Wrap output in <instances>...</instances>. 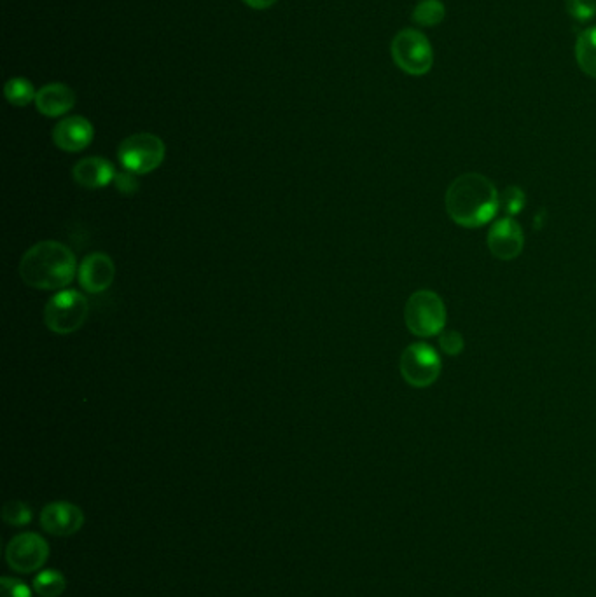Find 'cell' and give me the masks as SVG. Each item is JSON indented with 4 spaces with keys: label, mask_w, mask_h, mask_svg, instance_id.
Listing matches in <instances>:
<instances>
[{
    "label": "cell",
    "mask_w": 596,
    "mask_h": 597,
    "mask_svg": "<svg viewBox=\"0 0 596 597\" xmlns=\"http://www.w3.org/2000/svg\"><path fill=\"white\" fill-rule=\"evenodd\" d=\"M525 208V193L520 187H507L504 193L500 194L499 210L504 212V217H514Z\"/></svg>",
    "instance_id": "d6986e66"
},
{
    "label": "cell",
    "mask_w": 596,
    "mask_h": 597,
    "mask_svg": "<svg viewBox=\"0 0 596 597\" xmlns=\"http://www.w3.org/2000/svg\"><path fill=\"white\" fill-rule=\"evenodd\" d=\"M2 519L9 526H25L32 521V510L23 501H7L2 508Z\"/></svg>",
    "instance_id": "ffe728a7"
},
{
    "label": "cell",
    "mask_w": 596,
    "mask_h": 597,
    "mask_svg": "<svg viewBox=\"0 0 596 597\" xmlns=\"http://www.w3.org/2000/svg\"><path fill=\"white\" fill-rule=\"evenodd\" d=\"M114 184L118 187L119 193L126 194V196H130V194L135 193L137 189H139V184H137V180L133 177V173H116V179H114Z\"/></svg>",
    "instance_id": "cb8c5ba5"
},
{
    "label": "cell",
    "mask_w": 596,
    "mask_h": 597,
    "mask_svg": "<svg viewBox=\"0 0 596 597\" xmlns=\"http://www.w3.org/2000/svg\"><path fill=\"white\" fill-rule=\"evenodd\" d=\"M90 304L77 290H63L49 299L44 308V323L51 332L67 336L83 327Z\"/></svg>",
    "instance_id": "277c9868"
},
{
    "label": "cell",
    "mask_w": 596,
    "mask_h": 597,
    "mask_svg": "<svg viewBox=\"0 0 596 597\" xmlns=\"http://www.w3.org/2000/svg\"><path fill=\"white\" fill-rule=\"evenodd\" d=\"M439 346H441L444 355L458 357L464 351V337L457 330H443L439 334Z\"/></svg>",
    "instance_id": "44dd1931"
},
{
    "label": "cell",
    "mask_w": 596,
    "mask_h": 597,
    "mask_svg": "<svg viewBox=\"0 0 596 597\" xmlns=\"http://www.w3.org/2000/svg\"><path fill=\"white\" fill-rule=\"evenodd\" d=\"M404 322L413 336H439L446 325L443 299L432 290H418L406 302Z\"/></svg>",
    "instance_id": "3957f363"
},
{
    "label": "cell",
    "mask_w": 596,
    "mask_h": 597,
    "mask_svg": "<svg viewBox=\"0 0 596 597\" xmlns=\"http://www.w3.org/2000/svg\"><path fill=\"white\" fill-rule=\"evenodd\" d=\"M488 248L500 261H514L525 248V234L513 217H502L488 231Z\"/></svg>",
    "instance_id": "9c48e42d"
},
{
    "label": "cell",
    "mask_w": 596,
    "mask_h": 597,
    "mask_svg": "<svg viewBox=\"0 0 596 597\" xmlns=\"http://www.w3.org/2000/svg\"><path fill=\"white\" fill-rule=\"evenodd\" d=\"M247 6L254 7V9H268L273 6L277 0H243Z\"/></svg>",
    "instance_id": "d4e9b609"
},
{
    "label": "cell",
    "mask_w": 596,
    "mask_h": 597,
    "mask_svg": "<svg viewBox=\"0 0 596 597\" xmlns=\"http://www.w3.org/2000/svg\"><path fill=\"white\" fill-rule=\"evenodd\" d=\"M49 557V545L37 533H21L7 543L6 561L18 573L41 570Z\"/></svg>",
    "instance_id": "ba28073f"
},
{
    "label": "cell",
    "mask_w": 596,
    "mask_h": 597,
    "mask_svg": "<svg viewBox=\"0 0 596 597\" xmlns=\"http://www.w3.org/2000/svg\"><path fill=\"white\" fill-rule=\"evenodd\" d=\"M67 587L60 571L44 570L35 577L34 589L41 597H60Z\"/></svg>",
    "instance_id": "e0dca14e"
},
{
    "label": "cell",
    "mask_w": 596,
    "mask_h": 597,
    "mask_svg": "<svg viewBox=\"0 0 596 597\" xmlns=\"http://www.w3.org/2000/svg\"><path fill=\"white\" fill-rule=\"evenodd\" d=\"M37 93L34 91V86L27 79L23 77H14L6 84V98L9 103H13L16 107H25L28 103L35 100Z\"/></svg>",
    "instance_id": "ac0fdd59"
},
{
    "label": "cell",
    "mask_w": 596,
    "mask_h": 597,
    "mask_svg": "<svg viewBox=\"0 0 596 597\" xmlns=\"http://www.w3.org/2000/svg\"><path fill=\"white\" fill-rule=\"evenodd\" d=\"M567 13L577 21H588L596 14V0H565Z\"/></svg>",
    "instance_id": "7402d4cb"
},
{
    "label": "cell",
    "mask_w": 596,
    "mask_h": 597,
    "mask_svg": "<svg viewBox=\"0 0 596 597\" xmlns=\"http://www.w3.org/2000/svg\"><path fill=\"white\" fill-rule=\"evenodd\" d=\"M76 103V95L65 84L53 83L37 91L35 105L37 110L48 117H58L67 114Z\"/></svg>",
    "instance_id": "5bb4252c"
},
{
    "label": "cell",
    "mask_w": 596,
    "mask_h": 597,
    "mask_svg": "<svg viewBox=\"0 0 596 597\" xmlns=\"http://www.w3.org/2000/svg\"><path fill=\"white\" fill-rule=\"evenodd\" d=\"M165 144L153 133H135L125 138L118 149V158L126 172L146 175L160 168L165 159Z\"/></svg>",
    "instance_id": "5b68a950"
},
{
    "label": "cell",
    "mask_w": 596,
    "mask_h": 597,
    "mask_svg": "<svg viewBox=\"0 0 596 597\" xmlns=\"http://www.w3.org/2000/svg\"><path fill=\"white\" fill-rule=\"evenodd\" d=\"M83 524V510L69 501H53L41 512V526L49 535H76Z\"/></svg>",
    "instance_id": "30bf717a"
},
{
    "label": "cell",
    "mask_w": 596,
    "mask_h": 597,
    "mask_svg": "<svg viewBox=\"0 0 596 597\" xmlns=\"http://www.w3.org/2000/svg\"><path fill=\"white\" fill-rule=\"evenodd\" d=\"M577 65L584 74L596 79V27L586 28L576 44Z\"/></svg>",
    "instance_id": "9a60e30c"
},
{
    "label": "cell",
    "mask_w": 596,
    "mask_h": 597,
    "mask_svg": "<svg viewBox=\"0 0 596 597\" xmlns=\"http://www.w3.org/2000/svg\"><path fill=\"white\" fill-rule=\"evenodd\" d=\"M76 271V255L58 241L35 243L21 257V280L32 289H63L72 283Z\"/></svg>",
    "instance_id": "7a4b0ae2"
},
{
    "label": "cell",
    "mask_w": 596,
    "mask_h": 597,
    "mask_svg": "<svg viewBox=\"0 0 596 597\" xmlns=\"http://www.w3.org/2000/svg\"><path fill=\"white\" fill-rule=\"evenodd\" d=\"M500 194L490 179L481 173H464L446 191V212L460 227L478 229L499 212Z\"/></svg>",
    "instance_id": "6da1fadb"
},
{
    "label": "cell",
    "mask_w": 596,
    "mask_h": 597,
    "mask_svg": "<svg viewBox=\"0 0 596 597\" xmlns=\"http://www.w3.org/2000/svg\"><path fill=\"white\" fill-rule=\"evenodd\" d=\"M72 177L77 186L84 187V189H102L116 179V170L111 161L91 156V158H84L76 163L72 170Z\"/></svg>",
    "instance_id": "4fadbf2b"
},
{
    "label": "cell",
    "mask_w": 596,
    "mask_h": 597,
    "mask_svg": "<svg viewBox=\"0 0 596 597\" xmlns=\"http://www.w3.org/2000/svg\"><path fill=\"white\" fill-rule=\"evenodd\" d=\"M0 589H2V597H32V592L27 585L16 578H2Z\"/></svg>",
    "instance_id": "603a6c76"
},
{
    "label": "cell",
    "mask_w": 596,
    "mask_h": 597,
    "mask_svg": "<svg viewBox=\"0 0 596 597\" xmlns=\"http://www.w3.org/2000/svg\"><path fill=\"white\" fill-rule=\"evenodd\" d=\"M392 56L397 67L409 76L427 74L434 63V51L429 39L413 28H406L394 37Z\"/></svg>",
    "instance_id": "8992f818"
},
{
    "label": "cell",
    "mask_w": 596,
    "mask_h": 597,
    "mask_svg": "<svg viewBox=\"0 0 596 597\" xmlns=\"http://www.w3.org/2000/svg\"><path fill=\"white\" fill-rule=\"evenodd\" d=\"M93 126L86 117H65L53 130V142L65 152H81L93 142Z\"/></svg>",
    "instance_id": "7c38bea8"
},
{
    "label": "cell",
    "mask_w": 596,
    "mask_h": 597,
    "mask_svg": "<svg viewBox=\"0 0 596 597\" xmlns=\"http://www.w3.org/2000/svg\"><path fill=\"white\" fill-rule=\"evenodd\" d=\"M399 371L409 386L429 388L441 376V358L430 344H409L408 348L402 351Z\"/></svg>",
    "instance_id": "52a82bcc"
},
{
    "label": "cell",
    "mask_w": 596,
    "mask_h": 597,
    "mask_svg": "<svg viewBox=\"0 0 596 597\" xmlns=\"http://www.w3.org/2000/svg\"><path fill=\"white\" fill-rule=\"evenodd\" d=\"M446 7L441 0H422L413 9V21L420 27H436L444 20Z\"/></svg>",
    "instance_id": "2e32d148"
},
{
    "label": "cell",
    "mask_w": 596,
    "mask_h": 597,
    "mask_svg": "<svg viewBox=\"0 0 596 597\" xmlns=\"http://www.w3.org/2000/svg\"><path fill=\"white\" fill-rule=\"evenodd\" d=\"M116 275V266L111 257L102 252H95L84 257L77 269L79 283L88 294H100L111 287Z\"/></svg>",
    "instance_id": "8fae6325"
}]
</instances>
